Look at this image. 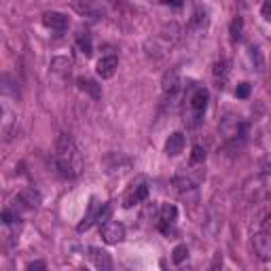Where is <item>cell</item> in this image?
Segmentation results:
<instances>
[{"mask_svg":"<svg viewBox=\"0 0 271 271\" xmlns=\"http://www.w3.org/2000/svg\"><path fill=\"white\" fill-rule=\"evenodd\" d=\"M56 164L64 178H77L83 172V157L77 149L75 140L68 134H60L56 142Z\"/></svg>","mask_w":271,"mask_h":271,"instance_id":"cell-1","label":"cell"},{"mask_svg":"<svg viewBox=\"0 0 271 271\" xmlns=\"http://www.w3.org/2000/svg\"><path fill=\"white\" fill-rule=\"evenodd\" d=\"M208 100H210V94L206 87H195L193 94L189 98V108H191V115L185 119L189 128H197L202 123V117L208 108Z\"/></svg>","mask_w":271,"mask_h":271,"instance_id":"cell-2","label":"cell"},{"mask_svg":"<svg viewBox=\"0 0 271 271\" xmlns=\"http://www.w3.org/2000/svg\"><path fill=\"white\" fill-rule=\"evenodd\" d=\"M244 193L246 197L252 202V200H263V197H269L271 195V178L267 176H257V178H252L250 183H246L244 187Z\"/></svg>","mask_w":271,"mask_h":271,"instance_id":"cell-3","label":"cell"},{"mask_svg":"<svg viewBox=\"0 0 271 271\" xmlns=\"http://www.w3.org/2000/svg\"><path fill=\"white\" fill-rule=\"evenodd\" d=\"M147 197H149V183L147 180H140V183H134L130 187V191L125 193L123 197V206L125 208H134L142 202H147Z\"/></svg>","mask_w":271,"mask_h":271,"instance_id":"cell-4","label":"cell"},{"mask_svg":"<svg viewBox=\"0 0 271 271\" xmlns=\"http://www.w3.org/2000/svg\"><path fill=\"white\" fill-rule=\"evenodd\" d=\"M252 250H255L257 259L261 261H271V233L261 231L252 238Z\"/></svg>","mask_w":271,"mask_h":271,"instance_id":"cell-5","label":"cell"},{"mask_svg":"<svg viewBox=\"0 0 271 271\" xmlns=\"http://www.w3.org/2000/svg\"><path fill=\"white\" fill-rule=\"evenodd\" d=\"M102 240L106 244H111V246L123 242L125 240V227L121 223H117V221H106L102 225Z\"/></svg>","mask_w":271,"mask_h":271,"instance_id":"cell-6","label":"cell"},{"mask_svg":"<svg viewBox=\"0 0 271 271\" xmlns=\"http://www.w3.org/2000/svg\"><path fill=\"white\" fill-rule=\"evenodd\" d=\"M43 24L49 28V30H56V32H64L68 30L70 22H68V17L64 13H58V11H49L43 15Z\"/></svg>","mask_w":271,"mask_h":271,"instance_id":"cell-7","label":"cell"},{"mask_svg":"<svg viewBox=\"0 0 271 271\" xmlns=\"http://www.w3.org/2000/svg\"><path fill=\"white\" fill-rule=\"evenodd\" d=\"M176 216H178V208L174 204H164L159 210V229L164 233H170V227L176 223Z\"/></svg>","mask_w":271,"mask_h":271,"instance_id":"cell-8","label":"cell"},{"mask_svg":"<svg viewBox=\"0 0 271 271\" xmlns=\"http://www.w3.org/2000/svg\"><path fill=\"white\" fill-rule=\"evenodd\" d=\"M180 89V75L178 70H168L164 75V81H161V92H164L166 98H174Z\"/></svg>","mask_w":271,"mask_h":271,"instance_id":"cell-9","label":"cell"},{"mask_svg":"<svg viewBox=\"0 0 271 271\" xmlns=\"http://www.w3.org/2000/svg\"><path fill=\"white\" fill-rule=\"evenodd\" d=\"M100 212H102V204L96 200V197H94V200L92 202H89V208H87V214L83 216V221L79 223V231H87V229H92V225L100 219Z\"/></svg>","mask_w":271,"mask_h":271,"instance_id":"cell-10","label":"cell"},{"mask_svg":"<svg viewBox=\"0 0 271 271\" xmlns=\"http://www.w3.org/2000/svg\"><path fill=\"white\" fill-rule=\"evenodd\" d=\"M89 252V259H92V263L96 265V269H100V271H108L113 267V261H111V257H108V252L106 250H102V248H89L87 250Z\"/></svg>","mask_w":271,"mask_h":271,"instance_id":"cell-11","label":"cell"},{"mask_svg":"<svg viewBox=\"0 0 271 271\" xmlns=\"http://www.w3.org/2000/svg\"><path fill=\"white\" fill-rule=\"evenodd\" d=\"M119 68V60L117 56H104L100 62H98V75L102 79H113L115 72Z\"/></svg>","mask_w":271,"mask_h":271,"instance_id":"cell-12","label":"cell"},{"mask_svg":"<svg viewBox=\"0 0 271 271\" xmlns=\"http://www.w3.org/2000/svg\"><path fill=\"white\" fill-rule=\"evenodd\" d=\"M185 144H187L185 134H183V132H174V134L168 138V142H166V153H168L170 157H176V155H180V153L185 151Z\"/></svg>","mask_w":271,"mask_h":271,"instance_id":"cell-13","label":"cell"},{"mask_svg":"<svg viewBox=\"0 0 271 271\" xmlns=\"http://www.w3.org/2000/svg\"><path fill=\"white\" fill-rule=\"evenodd\" d=\"M20 204L28 210H36V208H41L43 204V195L36 191V189H24L20 193Z\"/></svg>","mask_w":271,"mask_h":271,"instance_id":"cell-14","label":"cell"},{"mask_svg":"<svg viewBox=\"0 0 271 271\" xmlns=\"http://www.w3.org/2000/svg\"><path fill=\"white\" fill-rule=\"evenodd\" d=\"M72 7H75L79 13H83V15H102L104 13L102 0H75Z\"/></svg>","mask_w":271,"mask_h":271,"instance_id":"cell-15","label":"cell"},{"mask_svg":"<svg viewBox=\"0 0 271 271\" xmlns=\"http://www.w3.org/2000/svg\"><path fill=\"white\" fill-rule=\"evenodd\" d=\"M77 85H79V89L81 92H85V94H89L94 100H100L102 98V87L94 81V79H89V77H81L79 81H77Z\"/></svg>","mask_w":271,"mask_h":271,"instance_id":"cell-16","label":"cell"},{"mask_svg":"<svg viewBox=\"0 0 271 271\" xmlns=\"http://www.w3.org/2000/svg\"><path fill=\"white\" fill-rule=\"evenodd\" d=\"M172 187H174L178 193H189V191H193V189L197 187V180H195L193 176H187V174H178V176H174V180H172Z\"/></svg>","mask_w":271,"mask_h":271,"instance_id":"cell-17","label":"cell"},{"mask_svg":"<svg viewBox=\"0 0 271 271\" xmlns=\"http://www.w3.org/2000/svg\"><path fill=\"white\" fill-rule=\"evenodd\" d=\"M77 45H79V49H81V53H83L85 58L92 56V51H94V47H92V36H89L87 32H79Z\"/></svg>","mask_w":271,"mask_h":271,"instance_id":"cell-18","label":"cell"},{"mask_svg":"<svg viewBox=\"0 0 271 271\" xmlns=\"http://www.w3.org/2000/svg\"><path fill=\"white\" fill-rule=\"evenodd\" d=\"M214 77H216V81H221V83L227 81V77H229V62L227 60H221V62L214 64Z\"/></svg>","mask_w":271,"mask_h":271,"instance_id":"cell-19","label":"cell"},{"mask_svg":"<svg viewBox=\"0 0 271 271\" xmlns=\"http://www.w3.org/2000/svg\"><path fill=\"white\" fill-rule=\"evenodd\" d=\"M242 32H244V20L242 17H236V20L231 22V28H229V34H231V41L238 43L242 39Z\"/></svg>","mask_w":271,"mask_h":271,"instance_id":"cell-20","label":"cell"},{"mask_svg":"<svg viewBox=\"0 0 271 271\" xmlns=\"http://www.w3.org/2000/svg\"><path fill=\"white\" fill-rule=\"evenodd\" d=\"M206 157H208L206 149L197 144V147H193V153H191V166H204L206 164Z\"/></svg>","mask_w":271,"mask_h":271,"instance_id":"cell-21","label":"cell"},{"mask_svg":"<svg viewBox=\"0 0 271 271\" xmlns=\"http://www.w3.org/2000/svg\"><path fill=\"white\" fill-rule=\"evenodd\" d=\"M187 257H189V248H187V244H178V246L172 250V261H174L176 265L185 263Z\"/></svg>","mask_w":271,"mask_h":271,"instance_id":"cell-22","label":"cell"},{"mask_svg":"<svg viewBox=\"0 0 271 271\" xmlns=\"http://www.w3.org/2000/svg\"><path fill=\"white\" fill-rule=\"evenodd\" d=\"M51 68H53V72H70V68H72V60L70 58H56L51 62Z\"/></svg>","mask_w":271,"mask_h":271,"instance_id":"cell-23","label":"cell"},{"mask_svg":"<svg viewBox=\"0 0 271 271\" xmlns=\"http://www.w3.org/2000/svg\"><path fill=\"white\" fill-rule=\"evenodd\" d=\"M206 11L202 9V7H197V11H195V15H193V26H197V28H204L206 26Z\"/></svg>","mask_w":271,"mask_h":271,"instance_id":"cell-24","label":"cell"},{"mask_svg":"<svg viewBox=\"0 0 271 271\" xmlns=\"http://www.w3.org/2000/svg\"><path fill=\"white\" fill-rule=\"evenodd\" d=\"M236 96L242 98V100H246V98L250 96V85H248V83H240L238 89H236Z\"/></svg>","mask_w":271,"mask_h":271,"instance_id":"cell-25","label":"cell"},{"mask_svg":"<svg viewBox=\"0 0 271 271\" xmlns=\"http://www.w3.org/2000/svg\"><path fill=\"white\" fill-rule=\"evenodd\" d=\"M250 58H252V62L257 60V68H259V70L263 68V60H261V53H259L257 47H250Z\"/></svg>","mask_w":271,"mask_h":271,"instance_id":"cell-26","label":"cell"},{"mask_svg":"<svg viewBox=\"0 0 271 271\" xmlns=\"http://www.w3.org/2000/svg\"><path fill=\"white\" fill-rule=\"evenodd\" d=\"M261 15L265 17L267 22H271V0H265L263 3V9H261Z\"/></svg>","mask_w":271,"mask_h":271,"instance_id":"cell-27","label":"cell"},{"mask_svg":"<svg viewBox=\"0 0 271 271\" xmlns=\"http://www.w3.org/2000/svg\"><path fill=\"white\" fill-rule=\"evenodd\" d=\"M261 231L271 233V210L265 214V219H263V223H261Z\"/></svg>","mask_w":271,"mask_h":271,"instance_id":"cell-28","label":"cell"},{"mask_svg":"<svg viewBox=\"0 0 271 271\" xmlns=\"http://www.w3.org/2000/svg\"><path fill=\"white\" fill-rule=\"evenodd\" d=\"M45 267H47V265H45L43 261H34V263L28 265V269H32V271H34V269H45Z\"/></svg>","mask_w":271,"mask_h":271,"instance_id":"cell-29","label":"cell"},{"mask_svg":"<svg viewBox=\"0 0 271 271\" xmlns=\"http://www.w3.org/2000/svg\"><path fill=\"white\" fill-rule=\"evenodd\" d=\"M164 5H170V7H183V0H164Z\"/></svg>","mask_w":271,"mask_h":271,"instance_id":"cell-30","label":"cell"},{"mask_svg":"<svg viewBox=\"0 0 271 271\" xmlns=\"http://www.w3.org/2000/svg\"><path fill=\"white\" fill-rule=\"evenodd\" d=\"M216 267H223V257L221 255H216V259L212 263V269H216Z\"/></svg>","mask_w":271,"mask_h":271,"instance_id":"cell-31","label":"cell"}]
</instances>
